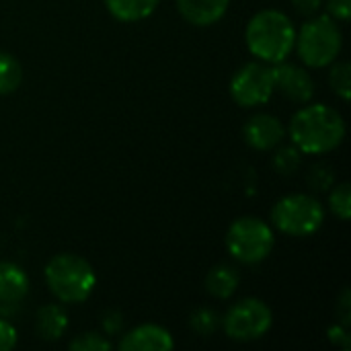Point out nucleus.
<instances>
[{"label":"nucleus","mask_w":351,"mask_h":351,"mask_svg":"<svg viewBox=\"0 0 351 351\" xmlns=\"http://www.w3.org/2000/svg\"><path fill=\"white\" fill-rule=\"evenodd\" d=\"M189 325H191V329H193L197 335L208 337V335H212V333L218 329L220 321H218V315H216L214 311H210V308H197V311L191 315Z\"/></svg>","instance_id":"obj_21"},{"label":"nucleus","mask_w":351,"mask_h":351,"mask_svg":"<svg viewBox=\"0 0 351 351\" xmlns=\"http://www.w3.org/2000/svg\"><path fill=\"white\" fill-rule=\"evenodd\" d=\"M294 47L306 66L325 68L337 60L343 47V35L335 19L329 14H315L296 33Z\"/></svg>","instance_id":"obj_4"},{"label":"nucleus","mask_w":351,"mask_h":351,"mask_svg":"<svg viewBox=\"0 0 351 351\" xmlns=\"http://www.w3.org/2000/svg\"><path fill=\"white\" fill-rule=\"evenodd\" d=\"M29 292L27 274L10 261H0V302L14 304L23 300Z\"/></svg>","instance_id":"obj_13"},{"label":"nucleus","mask_w":351,"mask_h":351,"mask_svg":"<svg viewBox=\"0 0 351 351\" xmlns=\"http://www.w3.org/2000/svg\"><path fill=\"white\" fill-rule=\"evenodd\" d=\"M23 80V68L19 60L6 51H0V95H10Z\"/></svg>","instance_id":"obj_17"},{"label":"nucleus","mask_w":351,"mask_h":351,"mask_svg":"<svg viewBox=\"0 0 351 351\" xmlns=\"http://www.w3.org/2000/svg\"><path fill=\"white\" fill-rule=\"evenodd\" d=\"M325 222L323 204L306 193H292L282 197L271 210V224L290 237H308Z\"/></svg>","instance_id":"obj_5"},{"label":"nucleus","mask_w":351,"mask_h":351,"mask_svg":"<svg viewBox=\"0 0 351 351\" xmlns=\"http://www.w3.org/2000/svg\"><path fill=\"white\" fill-rule=\"evenodd\" d=\"M16 346V329L0 319V351H10Z\"/></svg>","instance_id":"obj_25"},{"label":"nucleus","mask_w":351,"mask_h":351,"mask_svg":"<svg viewBox=\"0 0 351 351\" xmlns=\"http://www.w3.org/2000/svg\"><path fill=\"white\" fill-rule=\"evenodd\" d=\"M284 123L269 113H257L245 125V140L255 150H271L284 140Z\"/></svg>","instance_id":"obj_10"},{"label":"nucleus","mask_w":351,"mask_h":351,"mask_svg":"<svg viewBox=\"0 0 351 351\" xmlns=\"http://www.w3.org/2000/svg\"><path fill=\"white\" fill-rule=\"evenodd\" d=\"M329 206L331 212L339 218V220H350L351 216V189L350 183H339L333 185L331 193H329Z\"/></svg>","instance_id":"obj_19"},{"label":"nucleus","mask_w":351,"mask_h":351,"mask_svg":"<svg viewBox=\"0 0 351 351\" xmlns=\"http://www.w3.org/2000/svg\"><path fill=\"white\" fill-rule=\"evenodd\" d=\"M302 152L292 144V146H286V148H280L276 152V158H274V167L280 175H294L298 169H300V162H302Z\"/></svg>","instance_id":"obj_20"},{"label":"nucleus","mask_w":351,"mask_h":351,"mask_svg":"<svg viewBox=\"0 0 351 351\" xmlns=\"http://www.w3.org/2000/svg\"><path fill=\"white\" fill-rule=\"evenodd\" d=\"M331 88L343 99L350 101L351 97V66L350 62H333L329 72Z\"/></svg>","instance_id":"obj_18"},{"label":"nucleus","mask_w":351,"mask_h":351,"mask_svg":"<svg viewBox=\"0 0 351 351\" xmlns=\"http://www.w3.org/2000/svg\"><path fill=\"white\" fill-rule=\"evenodd\" d=\"M329 341H331L333 346H339V348H346V350H348V348L351 346L348 327H343V325H335V327H331V329H329Z\"/></svg>","instance_id":"obj_26"},{"label":"nucleus","mask_w":351,"mask_h":351,"mask_svg":"<svg viewBox=\"0 0 351 351\" xmlns=\"http://www.w3.org/2000/svg\"><path fill=\"white\" fill-rule=\"evenodd\" d=\"M121 351H169L175 348L173 335L160 325H140L117 343Z\"/></svg>","instance_id":"obj_11"},{"label":"nucleus","mask_w":351,"mask_h":351,"mask_svg":"<svg viewBox=\"0 0 351 351\" xmlns=\"http://www.w3.org/2000/svg\"><path fill=\"white\" fill-rule=\"evenodd\" d=\"M288 134L302 154H327L346 138V121L325 103L306 105L294 113Z\"/></svg>","instance_id":"obj_1"},{"label":"nucleus","mask_w":351,"mask_h":351,"mask_svg":"<svg viewBox=\"0 0 351 351\" xmlns=\"http://www.w3.org/2000/svg\"><path fill=\"white\" fill-rule=\"evenodd\" d=\"M276 245L274 230L267 222L255 216H243L234 220L226 232V249L228 253L247 265L259 263L269 257Z\"/></svg>","instance_id":"obj_6"},{"label":"nucleus","mask_w":351,"mask_h":351,"mask_svg":"<svg viewBox=\"0 0 351 351\" xmlns=\"http://www.w3.org/2000/svg\"><path fill=\"white\" fill-rule=\"evenodd\" d=\"M274 70L265 62H249L230 80V97L241 107L265 105L274 95Z\"/></svg>","instance_id":"obj_8"},{"label":"nucleus","mask_w":351,"mask_h":351,"mask_svg":"<svg viewBox=\"0 0 351 351\" xmlns=\"http://www.w3.org/2000/svg\"><path fill=\"white\" fill-rule=\"evenodd\" d=\"M333 173L327 165H319V167H313L311 175H308V183L313 189L317 191H325L329 187H333Z\"/></svg>","instance_id":"obj_23"},{"label":"nucleus","mask_w":351,"mask_h":351,"mask_svg":"<svg viewBox=\"0 0 351 351\" xmlns=\"http://www.w3.org/2000/svg\"><path fill=\"white\" fill-rule=\"evenodd\" d=\"M230 0H177L181 16L195 27H210L218 23L228 10Z\"/></svg>","instance_id":"obj_12"},{"label":"nucleus","mask_w":351,"mask_h":351,"mask_svg":"<svg viewBox=\"0 0 351 351\" xmlns=\"http://www.w3.org/2000/svg\"><path fill=\"white\" fill-rule=\"evenodd\" d=\"M351 302H350V290L346 288L343 290V294H341V298H339V304H337V315H339V319H341V325L343 327H348L350 325V319H351Z\"/></svg>","instance_id":"obj_28"},{"label":"nucleus","mask_w":351,"mask_h":351,"mask_svg":"<svg viewBox=\"0 0 351 351\" xmlns=\"http://www.w3.org/2000/svg\"><path fill=\"white\" fill-rule=\"evenodd\" d=\"M292 4H294V8H296L300 14H304V16H315V14L321 10L323 0H292Z\"/></svg>","instance_id":"obj_27"},{"label":"nucleus","mask_w":351,"mask_h":351,"mask_svg":"<svg viewBox=\"0 0 351 351\" xmlns=\"http://www.w3.org/2000/svg\"><path fill=\"white\" fill-rule=\"evenodd\" d=\"M245 41L249 51L265 64H280L284 62L296 43V29L290 16L282 10H261L257 12L247 29Z\"/></svg>","instance_id":"obj_2"},{"label":"nucleus","mask_w":351,"mask_h":351,"mask_svg":"<svg viewBox=\"0 0 351 351\" xmlns=\"http://www.w3.org/2000/svg\"><path fill=\"white\" fill-rule=\"evenodd\" d=\"M105 319V317H103ZM121 325H123V321H121V315H115V313H109L107 315V319L103 321V327H105V331L107 333H117L119 329H121Z\"/></svg>","instance_id":"obj_29"},{"label":"nucleus","mask_w":351,"mask_h":351,"mask_svg":"<svg viewBox=\"0 0 351 351\" xmlns=\"http://www.w3.org/2000/svg\"><path fill=\"white\" fill-rule=\"evenodd\" d=\"M111 348V341L105 339L101 333H82L70 341V350L74 351H109Z\"/></svg>","instance_id":"obj_22"},{"label":"nucleus","mask_w":351,"mask_h":351,"mask_svg":"<svg viewBox=\"0 0 351 351\" xmlns=\"http://www.w3.org/2000/svg\"><path fill=\"white\" fill-rule=\"evenodd\" d=\"M239 288V274L230 265H216L206 276V290L220 300L230 298Z\"/></svg>","instance_id":"obj_16"},{"label":"nucleus","mask_w":351,"mask_h":351,"mask_svg":"<svg viewBox=\"0 0 351 351\" xmlns=\"http://www.w3.org/2000/svg\"><path fill=\"white\" fill-rule=\"evenodd\" d=\"M45 284L60 302L80 304L93 294L97 276L86 259L72 253H60L45 265Z\"/></svg>","instance_id":"obj_3"},{"label":"nucleus","mask_w":351,"mask_h":351,"mask_svg":"<svg viewBox=\"0 0 351 351\" xmlns=\"http://www.w3.org/2000/svg\"><path fill=\"white\" fill-rule=\"evenodd\" d=\"M68 317L62 306L58 304H45L37 313V333L45 341H56L66 333Z\"/></svg>","instance_id":"obj_14"},{"label":"nucleus","mask_w":351,"mask_h":351,"mask_svg":"<svg viewBox=\"0 0 351 351\" xmlns=\"http://www.w3.org/2000/svg\"><path fill=\"white\" fill-rule=\"evenodd\" d=\"M274 323L271 308L259 298H245L230 306L222 327L224 333L234 341H255L261 339Z\"/></svg>","instance_id":"obj_7"},{"label":"nucleus","mask_w":351,"mask_h":351,"mask_svg":"<svg viewBox=\"0 0 351 351\" xmlns=\"http://www.w3.org/2000/svg\"><path fill=\"white\" fill-rule=\"evenodd\" d=\"M160 0H105L107 10L121 23H136L150 16Z\"/></svg>","instance_id":"obj_15"},{"label":"nucleus","mask_w":351,"mask_h":351,"mask_svg":"<svg viewBox=\"0 0 351 351\" xmlns=\"http://www.w3.org/2000/svg\"><path fill=\"white\" fill-rule=\"evenodd\" d=\"M327 14L335 21H350L351 0H327Z\"/></svg>","instance_id":"obj_24"},{"label":"nucleus","mask_w":351,"mask_h":351,"mask_svg":"<svg viewBox=\"0 0 351 351\" xmlns=\"http://www.w3.org/2000/svg\"><path fill=\"white\" fill-rule=\"evenodd\" d=\"M271 70H274V86L284 97H288L292 103H298V105L311 103V99L315 97V82L304 68L296 64L280 62Z\"/></svg>","instance_id":"obj_9"}]
</instances>
